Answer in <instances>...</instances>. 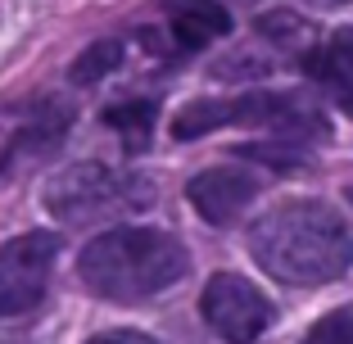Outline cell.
I'll return each instance as SVG.
<instances>
[{
  "mask_svg": "<svg viewBox=\"0 0 353 344\" xmlns=\"http://www.w3.org/2000/svg\"><path fill=\"white\" fill-rule=\"evenodd\" d=\"M250 254L285 285H326L353 267V227L322 199H290L250 227Z\"/></svg>",
  "mask_w": 353,
  "mask_h": 344,
  "instance_id": "cell-1",
  "label": "cell"
},
{
  "mask_svg": "<svg viewBox=\"0 0 353 344\" xmlns=\"http://www.w3.org/2000/svg\"><path fill=\"white\" fill-rule=\"evenodd\" d=\"M190 254L176 236L159 227H114L100 231L77 259V276L95 299L141 303L186 276Z\"/></svg>",
  "mask_w": 353,
  "mask_h": 344,
  "instance_id": "cell-2",
  "label": "cell"
},
{
  "mask_svg": "<svg viewBox=\"0 0 353 344\" xmlns=\"http://www.w3.org/2000/svg\"><path fill=\"white\" fill-rule=\"evenodd\" d=\"M218 127H268V132L290 136V141L326 136V118L294 91H245L231 100H195L172 118L176 141H195V136L218 132Z\"/></svg>",
  "mask_w": 353,
  "mask_h": 344,
  "instance_id": "cell-3",
  "label": "cell"
},
{
  "mask_svg": "<svg viewBox=\"0 0 353 344\" xmlns=\"http://www.w3.org/2000/svg\"><path fill=\"white\" fill-rule=\"evenodd\" d=\"M41 199L59 222H95V218H118V213L145 209L154 190H150L145 177H132V172H114L104 163H77L68 172H59Z\"/></svg>",
  "mask_w": 353,
  "mask_h": 344,
  "instance_id": "cell-4",
  "label": "cell"
},
{
  "mask_svg": "<svg viewBox=\"0 0 353 344\" xmlns=\"http://www.w3.org/2000/svg\"><path fill=\"white\" fill-rule=\"evenodd\" d=\"M54 259H59L54 231H23L10 245H0V317L32 313L46 299Z\"/></svg>",
  "mask_w": 353,
  "mask_h": 344,
  "instance_id": "cell-5",
  "label": "cell"
},
{
  "mask_svg": "<svg viewBox=\"0 0 353 344\" xmlns=\"http://www.w3.org/2000/svg\"><path fill=\"white\" fill-rule=\"evenodd\" d=\"M199 313L227 344H254L272 326V299L236 272H218L199 294Z\"/></svg>",
  "mask_w": 353,
  "mask_h": 344,
  "instance_id": "cell-6",
  "label": "cell"
},
{
  "mask_svg": "<svg viewBox=\"0 0 353 344\" xmlns=\"http://www.w3.org/2000/svg\"><path fill=\"white\" fill-rule=\"evenodd\" d=\"M231 32V14L218 0H163V32H141L159 54H195Z\"/></svg>",
  "mask_w": 353,
  "mask_h": 344,
  "instance_id": "cell-7",
  "label": "cell"
},
{
  "mask_svg": "<svg viewBox=\"0 0 353 344\" xmlns=\"http://www.w3.org/2000/svg\"><path fill=\"white\" fill-rule=\"evenodd\" d=\"M259 195V181L245 172V168H204L199 177H190L186 186V199L195 204V213L213 227H231L240 213L254 204Z\"/></svg>",
  "mask_w": 353,
  "mask_h": 344,
  "instance_id": "cell-8",
  "label": "cell"
},
{
  "mask_svg": "<svg viewBox=\"0 0 353 344\" xmlns=\"http://www.w3.org/2000/svg\"><path fill=\"white\" fill-rule=\"evenodd\" d=\"M303 68L340 109H353V28H340L331 41H322Z\"/></svg>",
  "mask_w": 353,
  "mask_h": 344,
  "instance_id": "cell-9",
  "label": "cell"
},
{
  "mask_svg": "<svg viewBox=\"0 0 353 344\" xmlns=\"http://www.w3.org/2000/svg\"><path fill=\"white\" fill-rule=\"evenodd\" d=\"M254 32H259L268 45H276L285 59H299V63H308L312 54H317V45H322V41H317V32H312L299 14H290V10L263 14V19L254 23Z\"/></svg>",
  "mask_w": 353,
  "mask_h": 344,
  "instance_id": "cell-10",
  "label": "cell"
},
{
  "mask_svg": "<svg viewBox=\"0 0 353 344\" xmlns=\"http://www.w3.org/2000/svg\"><path fill=\"white\" fill-rule=\"evenodd\" d=\"M100 118L104 127H114L123 136L132 154H141L150 145V132H154V100H123V105H109Z\"/></svg>",
  "mask_w": 353,
  "mask_h": 344,
  "instance_id": "cell-11",
  "label": "cell"
},
{
  "mask_svg": "<svg viewBox=\"0 0 353 344\" xmlns=\"http://www.w3.org/2000/svg\"><path fill=\"white\" fill-rule=\"evenodd\" d=\"M118 63H123V41H118V37H104V41H91L82 54H77L73 68H68V77H73L77 86H95L100 77H114Z\"/></svg>",
  "mask_w": 353,
  "mask_h": 344,
  "instance_id": "cell-12",
  "label": "cell"
},
{
  "mask_svg": "<svg viewBox=\"0 0 353 344\" xmlns=\"http://www.w3.org/2000/svg\"><path fill=\"white\" fill-rule=\"evenodd\" d=\"M303 344H353V308H335L303 335Z\"/></svg>",
  "mask_w": 353,
  "mask_h": 344,
  "instance_id": "cell-13",
  "label": "cell"
},
{
  "mask_svg": "<svg viewBox=\"0 0 353 344\" xmlns=\"http://www.w3.org/2000/svg\"><path fill=\"white\" fill-rule=\"evenodd\" d=\"M86 344H154V340L141 335V331H104V335H95V340H86Z\"/></svg>",
  "mask_w": 353,
  "mask_h": 344,
  "instance_id": "cell-14",
  "label": "cell"
},
{
  "mask_svg": "<svg viewBox=\"0 0 353 344\" xmlns=\"http://www.w3.org/2000/svg\"><path fill=\"white\" fill-rule=\"evenodd\" d=\"M312 5H349V0H312Z\"/></svg>",
  "mask_w": 353,
  "mask_h": 344,
  "instance_id": "cell-15",
  "label": "cell"
},
{
  "mask_svg": "<svg viewBox=\"0 0 353 344\" xmlns=\"http://www.w3.org/2000/svg\"><path fill=\"white\" fill-rule=\"evenodd\" d=\"M240 5H254V0H240Z\"/></svg>",
  "mask_w": 353,
  "mask_h": 344,
  "instance_id": "cell-16",
  "label": "cell"
},
{
  "mask_svg": "<svg viewBox=\"0 0 353 344\" xmlns=\"http://www.w3.org/2000/svg\"><path fill=\"white\" fill-rule=\"evenodd\" d=\"M349 199H353V186H349Z\"/></svg>",
  "mask_w": 353,
  "mask_h": 344,
  "instance_id": "cell-17",
  "label": "cell"
}]
</instances>
